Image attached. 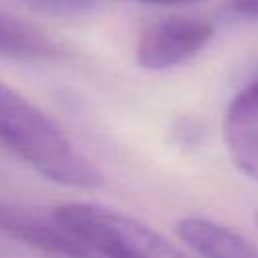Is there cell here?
Segmentation results:
<instances>
[{"instance_id":"cell-1","label":"cell","mask_w":258,"mask_h":258,"mask_svg":"<svg viewBox=\"0 0 258 258\" xmlns=\"http://www.w3.org/2000/svg\"><path fill=\"white\" fill-rule=\"evenodd\" d=\"M0 141L54 183L93 189L105 181L99 167L75 147L54 119L4 81H0Z\"/></svg>"},{"instance_id":"cell-2","label":"cell","mask_w":258,"mask_h":258,"mask_svg":"<svg viewBox=\"0 0 258 258\" xmlns=\"http://www.w3.org/2000/svg\"><path fill=\"white\" fill-rule=\"evenodd\" d=\"M54 218L101 258H189L145 222L93 202H67Z\"/></svg>"},{"instance_id":"cell-3","label":"cell","mask_w":258,"mask_h":258,"mask_svg":"<svg viewBox=\"0 0 258 258\" xmlns=\"http://www.w3.org/2000/svg\"><path fill=\"white\" fill-rule=\"evenodd\" d=\"M214 32V24L206 18L167 16L143 28L135 46V60L145 71L173 69L200 52Z\"/></svg>"},{"instance_id":"cell-4","label":"cell","mask_w":258,"mask_h":258,"mask_svg":"<svg viewBox=\"0 0 258 258\" xmlns=\"http://www.w3.org/2000/svg\"><path fill=\"white\" fill-rule=\"evenodd\" d=\"M0 234L12 238L48 258H101L79 236L67 230L50 212L40 214L32 208L0 198Z\"/></svg>"},{"instance_id":"cell-5","label":"cell","mask_w":258,"mask_h":258,"mask_svg":"<svg viewBox=\"0 0 258 258\" xmlns=\"http://www.w3.org/2000/svg\"><path fill=\"white\" fill-rule=\"evenodd\" d=\"M224 143L232 163L258 183V81L230 101L224 115Z\"/></svg>"},{"instance_id":"cell-6","label":"cell","mask_w":258,"mask_h":258,"mask_svg":"<svg viewBox=\"0 0 258 258\" xmlns=\"http://www.w3.org/2000/svg\"><path fill=\"white\" fill-rule=\"evenodd\" d=\"M175 236L200 258H258V248L238 230L202 216H185Z\"/></svg>"},{"instance_id":"cell-7","label":"cell","mask_w":258,"mask_h":258,"mask_svg":"<svg viewBox=\"0 0 258 258\" xmlns=\"http://www.w3.org/2000/svg\"><path fill=\"white\" fill-rule=\"evenodd\" d=\"M62 46L38 26L0 10V54L18 60H54Z\"/></svg>"},{"instance_id":"cell-8","label":"cell","mask_w":258,"mask_h":258,"mask_svg":"<svg viewBox=\"0 0 258 258\" xmlns=\"http://www.w3.org/2000/svg\"><path fill=\"white\" fill-rule=\"evenodd\" d=\"M24 4H30L38 10H46L52 14H77L85 8H89L91 0H20Z\"/></svg>"},{"instance_id":"cell-9","label":"cell","mask_w":258,"mask_h":258,"mask_svg":"<svg viewBox=\"0 0 258 258\" xmlns=\"http://www.w3.org/2000/svg\"><path fill=\"white\" fill-rule=\"evenodd\" d=\"M228 6L242 16L258 18V0H228Z\"/></svg>"},{"instance_id":"cell-10","label":"cell","mask_w":258,"mask_h":258,"mask_svg":"<svg viewBox=\"0 0 258 258\" xmlns=\"http://www.w3.org/2000/svg\"><path fill=\"white\" fill-rule=\"evenodd\" d=\"M135 2H145V4H191L200 0H135Z\"/></svg>"},{"instance_id":"cell-11","label":"cell","mask_w":258,"mask_h":258,"mask_svg":"<svg viewBox=\"0 0 258 258\" xmlns=\"http://www.w3.org/2000/svg\"><path fill=\"white\" fill-rule=\"evenodd\" d=\"M256 222H258V214H256Z\"/></svg>"}]
</instances>
